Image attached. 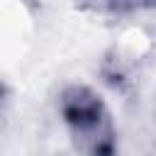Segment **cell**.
Masks as SVG:
<instances>
[{
	"mask_svg": "<svg viewBox=\"0 0 156 156\" xmlns=\"http://www.w3.org/2000/svg\"><path fill=\"white\" fill-rule=\"evenodd\" d=\"M58 115L80 156H115L117 129L105 100L88 85H66L58 95Z\"/></svg>",
	"mask_w": 156,
	"mask_h": 156,
	"instance_id": "1",
	"label": "cell"
},
{
	"mask_svg": "<svg viewBox=\"0 0 156 156\" xmlns=\"http://www.w3.org/2000/svg\"><path fill=\"white\" fill-rule=\"evenodd\" d=\"M7 105H10V93L5 88V83L0 80V127L5 122V115H7Z\"/></svg>",
	"mask_w": 156,
	"mask_h": 156,
	"instance_id": "2",
	"label": "cell"
}]
</instances>
